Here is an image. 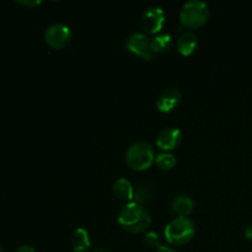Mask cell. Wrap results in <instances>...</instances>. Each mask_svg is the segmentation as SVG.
<instances>
[{
    "instance_id": "ffe728a7",
    "label": "cell",
    "mask_w": 252,
    "mask_h": 252,
    "mask_svg": "<svg viewBox=\"0 0 252 252\" xmlns=\"http://www.w3.org/2000/svg\"><path fill=\"white\" fill-rule=\"evenodd\" d=\"M157 252H176V250H174L172 248H170V246H160L159 249H158Z\"/></svg>"
},
{
    "instance_id": "6da1fadb",
    "label": "cell",
    "mask_w": 252,
    "mask_h": 252,
    "mask_svg": "<svg viewBox=\"0 0 252 252\" xmlns=\"http://www.w3.org/2000/svg\"><path fill=\"white\" fill-rule=\"evenodd\" d=\"M118 223L129 233H142L150 226L152 217L142 204L130 202L123 206L120 211Z\"/></svg>"
},
{
    "instance_id": "5b68a950",
    "label": "cell",
    "mask_w": 252,
    "mask_h": 252,
    "mask_svg": "<svg viewBox=\"0 0 252 252\" xmlns=\"http://www.w3.org/2000/svg\"><path fill=\"white\" fill-rule=\"evenodd\" d=\"M44 39L52 48L62 49L68 46V43L70 42L71 31L66 25L56 22L47 27L46 32H44Z\"/></svg>"
},
{
    "instance_id": "603a6c76",
    "label": "cell",
    "mask_w": 252,
    "mask_h": 252,
    "mask_svg": "<svg viewBox=\"0 0 252 252\" xmlns=\"http://www.w3.org/2000/svg\"><path fill=\"white\" fill-rule=\"evenodd\" d=\"M0 252H4V249H2L1 246H0Z\"/></svg>"
},
{
    "instance_id": "9a60e30c",
    "label": "cell",
    "mask_w": 252,
    "mask_h": 252,
    "mask_svg": "<svg viewBox=\"0 0 252 252\" xmlns=\"http://www.w3.org/2000/svg\"><path fill=\"white\" fill-rule=\"evenodd\" d=\"M152 198V191L145 184L138 182L135 186H133V202L135 203H145Z\"/></svg>"
},
{
    "instance_id": "8fae6325",
    "label": "cell",
    "mask_w": 252,
    "mask_h": 252,
    "mask_svg": "<svg viewBox=\"0 0 252 252\" xmlns=\"http://www.w3.org/2000/svg\"><path fill=\"white\" fill-rule=\"evenodd\" d=\"M71 248L74 252H88L90 249V236L84 228H78L71 234Z\"/></svg>"
},
{
    "instance_id": "44dd1931",
    "label": "cell",
    "mask_w": 252,
    "mask_h": 252,
    "mask_svg": "<svg viewBox=\"0 0 252 252\" xmlns=\"http://www.w3.org/2000/svg\"><path fill=\"white\" fill-rule=\"evenodd\" d=\"M245 235H246V238L250 239V240H252V225H249L248 228H246Z\"/></svg>"
},
{
    "instance_id": "2e32d148",
    "label": "cell",
    "mask_w": 252,
    "mask_h": 252,
    "mask_svg": "<svg viewBox=\"0 0 252 252\" xmlns=\"http://www.w3.org/2000/svg\"><path fill=\"white\" fill-rule=\"evenodd\" d=\"M155 162L162 170H170L176 165V158L171 153H160L155 157Z\"/></svg>"
},
{
    "instance_id": "7c38bea8",
    "label": "cell",
    "mask_w": 252,
    "mask_h": 252,
    "mask_svg": "<svg viewBox=\"0 0 252 252\" xmlns=\"http://www.w3.org/2000/svg\"><path fill=\"white\" fill-rule=\"evenodd\" d=\"M197 44H198L197 37L192 32H184L177 39V49L184 56H189L193 53L197 48Z\"/></svg>"
},
{
    "instance_id": "cb8c5ba5",
    "label": "cell",
    "mask_w": 252,
    "mask_h": 252,
    "mask_svg": "<svg viewBox=\"0 0 252 252\" xmlns=\"http://www.w3.org/2000/svg\"><path fill=\"white\" fill-rule=\"evenodd\" d=\"M250 252H252V250H251V251H250Z\"/></svg>"
},
{
    "instance_id": "ba28073f",
    "label": "cell",
    "mask_w": 252,
    "mask_h": 252,
    "mask_svg": "<svg viewBox=\"0 0 252 252\" xmlns=\"http://www.w3.org/2000/svg\"><path fill=\"white\" fill-rule=\"evenodd\" d=\"M182 139V133L179 128L169 127L162 129L157 138V145L164 150L175 149Z\"/></svg>"
},
{
    "instance_id": "8992f818",
    "label": "cell",
    "mask_w": 252,
    "mask_h": 252,
    "mask_svg": "<svg viewBox=\"0 0 252 252\" xmlns=\"http://www.w3.org/2000/svg\"><path fill=\"white\" fill-rule=\"evenodd\" d=\"M165 24V12L160 6H150L143 12L140 25L148 33H157Z\"/></svg>"
},
{
    "instance_id": "5bb4252c",
    "label": "cell",
    "mask_w": 252,
    "mask_h": 252,
    "mask_svg": "<svg viewBox=\"0 0 252 252\" xmlns=\"http://www.w3.org/2000/svg\"><path fill=\"white\" fill-rule=\"evenodd\" d=\"M172 38L169 33H159L152 39L153 53H164L171 47Z\"/></svg>"
},
{
    "instance_id": "277c9868",
    "label": "cell",
    "mask_w": 252,
    "mask_h": 252,
    "mask_svg": "<svg viewBox=\"0 0 252 252\" xmlns=\"http://www.w3.org/2000/svg\"><path fill=\"white\" fill-rule=\"evenodd\" d=\"M209 15L208 5L202 0H191L184 4L180 19L187 29H198L207 21Z\"/></svg>"
},
{
    "instance_id": "4fadbf2b",
    "label": "cell",
    "mask_w": 252,
    "mask_h": 252,
    "mask_svg": "<svg viewBox=\"0 0 252 252\" xmlns=\"http://www.w3.org/2000/svg\"><path fill=\"white\" fill-rule=\"evenodd\" d=\"M113 193L120 199L130 201L133 199V185L127 179L121 177L113 184Z\"/></svg>"
},
{
    "instance_id": "e0dca14e",
    "label": "cell",
    "mask_w": 252,
    "mask_h": 252,
    "mask_svg": "<svg viewBox=\"0 0 252 252\" xmlns=\"http://www.w3.org/2000/svg\"><path fill=\"white\" fill-rule=\"evenodd\" d=\"M144 241L145 244H147L149 248L152 249H159L160 246V239H159V235H158L155 231H148L147 234H145V238H144Z\"/></svg>"
},
{
    "instance_id": "3957f363",
    "label": "cell",
    "mask_w": 252,
    "mask_h": 252,
    "mask_svg": "<svg viewBox=\"0 0 252 252\" xmlns=\"http://www.w3.org/2000/svg\"><path fill=\"white\" fill-rule=\"evenodd\" d=\"M126 161L133 170L137 171L147 170L155 161L154 148L147 142L134 143L128 148Z\"/></svg>"
},
{
    "instance_id": "ac0fdd59",
    "label": "cell",
    "mask_w": 252,
    "mask_h": 252,
    "mask_svg": "<svg viewBox=\"0 0 252 252\" xmlns=\"http://www.w3.org/2000/svg\"><path fill=\"white\" fill-rule=\"evenodd\" d=\"M17 2L25 6H36V5L41 4L39 0H17Z\"/></svg>"
},
{
    "instance_id": "52a82bcc",
    "label": "cell",
    "mask_w": 252,
    "mask_h": 252,
    "mask_svg": "<svg viewBox=\"0 0 252 252\" xmlns=\"http://www.w3.org/2000/svg\"><path fill=\"white\" fill-rule=\"evenodd\" d=\"M128 51L134 53L135 56L142 57L145 61H152L153 59V51H152V41L148 38L147 34L135 32L130 34L126 43Z\"/></svg>"
},
{
    "instance_id": "30bf717a",
    "label": "cell",
    "mask_w": 252,
    "mask_h": 252,
    "mask_svg": "<svg viewBox=\"0 0 252 252\" xmlns=\"http://www.w3.org/2000/svg\"><path fill=\"white\" fill-rule=\"evenodd\" d=\"M171 207L172 211H174L177 216L187 218V216H189V214L193 212L194 204L189 196H186V194H179V196H176L172 199Z\"/></svg>"
},
{
    "instance_id": "d6986e66",
    "label": "cell",
    "mask_w": 252,
    "mask_h": 252,
    "mask_svg": "<svg viewBox=\"0 0 252 252\" xmlns=\"http://www.w3.org/2000/svg\"><path fill=\"white\" fill-rule=\"evenodd\" d=\"M15 252H36V251H34V249L31 248V246L24 245V246H20V248Z\"/></svg>"
},
{
    "instance_id": "7a4b0ae2",
    "label": "cell",
    "mask_w": 252,
    "mask_h": 252,
    "mask_svg": "<svg viewBox=\"0 0 252 252\" xmlns=\"http://www.w3.org/2000/svg\"><path fill=\"white\" fill-rule=\"evenodd\" d=\"M196 233L194 223L189 218L179 217L170 221L165 228V238L174 245H185L189 243Z\"/></svg>"
},
{
    "instance_id": "9c48e42d",
    "label": "cell",
    "mask_w": 252,
    "mask_h": 252,
    "mask_svg": "<svg viewBox=\"0 0 252 252\" xmlns=\"http://www.w3.org/2000/svg\"><path fill=\"white\" fill-rule=\"evenodd\" d=\"M182 97V94L179 89L170 88L166 89L161 95L159 96L157 101V106L161 112H171L175 107L180 103Z\"/></svg>"
},
{
    "instance_id": "7402d4cb",
    "label": "cell",
    "mask_w": 252,
    "mask_h": 252,
    "mask_svg": "<svg viewBox=\"0 0 252 252\" xmlns=\"http://www.w3.org/2000/svg\"><path fill=\"white\" fill-rule=\"evenodd\" d=\"M94 252H111V251L106 250V249H97V250H95Z\"/></svg>"
}]
</instances>
